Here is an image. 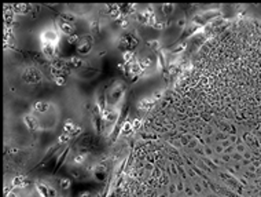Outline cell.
Here are the masks:
<instances>
[{
	"label": "cell",
	"instance_id": "6da1fadb",
	"mask_svg": "<svg viewBox=\"0 0 261 197\" xmlns=\"http://www.w3.org/2000/svg\"><path fill=\"white\" fill-rule=\"evenodd\" d=\"M34 187H36V190H37V193H39L40 197H58V190H56L52 185L44 182V181L36 182Z\"/></svg>",
	"mask_w": 261,
	"mask_h": 197
},
{
	"label": "cell",
	"instance_id": "7a4b0ae2",
	"mask_svg": "<svg viewBox=\"0 0 261 197\" xmlns=\"http://www.w3.org/2000/svg\"><path fill=\"white\" fill-rule=\"evenodd\" d=\"M92 47H94L92 36H82L80 37V42L76 46V50H77V54H80V55H87V54L91 53Z\"/></svg>",
	"mask_w": 261,
	"mask_h": 197
},
{
	"label": "cell",
	"instance_id": "3957f363",
	"mask_svg": "<svg viewBox=\"0 0 261 197\" xmlns=\"http://www.w3.org/2000/svg\"><path fill=\"white\" fill-rule=\"evenodd\" d=\"M41 54L47 59H55L59 54L58 43H41Z\"/></svg>",
	"mask_w": 261,
	"mask_h": 197
},
{
	"label": "cell",
	"instance_id": "277c9868",
	"mask_svg": "<svg viewBox=\"0 0 261 197\" xmlns=\"http://www.w3.org/2000/svg\"><path fill=\"white\" fill-rule=\"evenodd\" d=\"M118 47L121 50H125V51H132L133 47L138 46V40L129 33H124L120 36V40H118Z\"/></svg>",
	"mask_w": 261,
	"mask_h": 197
},
{
	"label": "cell",
	"instance_id": "5b68a950",
	"mask_svg": "<svg viewBox=\"0 0 261 197\" xmlns=\"http://www.w3.org/2000/svg\"><path fill=\"white\" fill-rule=\"evenodd\" d=\"M56 25H58L59 30L62 32V33L68 34V36H70V34H74V30H76V26L74 24H73V18H59L58 22H56Z\"/></svg>",
	"mask_w": 261,
	"mask_h": 197
},
{
	"label": "cell",
	"instance_id": "8992f818",
	"mask_svg": "<svg viewBox=\"0 0 261 197\" xmlns=\"http://www.w3.org/2000/svg\"><path fill=\"white\" fill-rule=\"evenodd\" d=\"M91 175L98 181V182H103L107 178V168L103 164H95L91 170Z\"/></svg>",
	"mask_w": 261,
	"mask_h": 197
},
{
	"label": "cell",
	"instance_id": "52a82bcc",
	"mask_svg": "<svg viewBox=\"0 0 261 197\" xmlns=\"http://www.w3.org/2000/svg\"><path fill=\"white\" fill-rule=\"evenodd\" d=\"M65 61V65L66 68H70V69H76V71H80L85 66V61L80 57H69V58L63 59Z\"/></svg>",
	"mask_w": 261,
	"mask_h": 197
},
{
	"label": "cell",
	"instance_id": "ba28073f",
	"mask_svg": "<svg viewBox=\"0 0 261 197\" xmlns=\"http://www.w3.org/2000/svg\"><path fill=\"white\" fill-rule=\"evenodd\" d=\"M40 39H41V43H58L59 34L55 29H47V30L41 32Z\"/></svg>",
	"mask_w": 261,
	"mask_h": 197
},
{
	"label": "cell",
	"instance_id": "9c48e42d",
	"mask_svg": "<svg viewBox=\"0 0 261 197\" xmlns=\"http://www.w3.org/2000/svg\"><path fill=\"white\" fill-rule=\"evenodd\" d=\"M24 124L26 126V128L30 130V131H36V130L40 128L39 120H37L34 116H32V114H25L24 116Z\"/></svg>",
	"mask_w": 261,
	"mask_h": 197
},
{
	"label": "cell",
	"instance_id": "30bf717a",
	"mask_svg": "<svg viewBox=\"0 0 261 197\" xmlns=\"http://www.w3.org/2000/svg\"><path fill=\"white\" fill-rule=\"evenodd\" d=\"M63 130H65L63 132H66V134L70 135V136H76L81 132V128L77 124H74L72 120H68V121L63 124Z\"/></svg>",
	"mask_w": 261,
	"mask_h": 197
},
{
	"label": "cell",
	"instance_id": "8fae6325",
	"mask_svg": "<svg viewBox=\"0 0 261 197\" xmlns=\"http://www.w3.org/2000/svg\"><path fill=\"white\" fill-rule=\"evenodd\" d=\"M96 73H98V71L92 65H85L84 68L78 71V76H80L81 79H92L94 76H96Z\"/></svg>",
	"mask_w": 261,
	"mask_h": 197
},
{
	"label": "cell",
	"instance_id": "7c38bea8",
	"mask_svg": "<svg viewBox=\"0 0 261 197\" xmlns=\"http://www.w3.org/2000/svg\"><path fill=\"white\" fill-rule=\"evenodd\" d=\"M12 186L14 187H20V189H25L28 186V178L25 175H17L12 178Z\"/></svg>",
	"mask_w": 261,
	"mask_h": 197
},
{
	"label": "cell",
	"instance_id": "4fadbf2b",
	"mask_svg": "<svg viewBox=\"0 0 261 197\" xmlns=\"http://www.w3.org/2000/svg\"><path fill=\"white\" fill-rule=\"evenodd\" d=\"M87 158H88L87 153H77L72 158V164L74 167H82L85 164V161H87Z\"/></svg>",
	"mask_w": 261,
	"mask_h": 197
},
{
	"label": "cell",
	"instance_id": "5bb4252c",
	"mask_svg": "<svg viewBox=\"0 0 261 197\" xmlns=\"http://www.w3.org/2000/svg\"><path fill=\"white\" fill-rule=\"evenodd\" d=\"M33 109L36 110L37 113H47L50 109V103L46 102V101H37V102L33 105Z\"/></svg>",
	"mask_w": 261,
	"mask_h": 197
},
{
	"label": "cell",
	"instance_id": "9a60e30c",
	"mask_svg": "<svg viewBox=\"0 0 261 197\" xmlns=\"http://www.w3.org/2000/svg\"><path fill=\"white\" fill-rule=\"evenodd\" d=\"M122 59H124V63H132L135 61V53L133 51H124L122 54Z\"/></svg>",
	"mask_w": 261,
	"mask_h": 197
},
{
	"label": "cell",
	"instance_id": "2e32d148",
	"mask_svg": "<svg viewBox=\"0 0 261 197\" xmlns=\"http://www.w3.org/2000/svg\"><path fill=\"white\" fill-rule=\"evenodd\" d=\"M70 186H72V182L69 178H60L59 179V187L62 190H69Z\"/></svg>",
	"mask_w": 261,
	"mask_h": 197
},
{
	"label": "cell",
	"instance_id": "e0dca14e",
	"mask_svg": "<svg viewBox=\"0 0 261 197\" xmlns=\"http://www.w3.org/2000/svg\"><path fill=\"white\" fill-rule=\"evenodd\" d=\"M161 8H162V14H165V15H170V14H173V11H175L173 4H164Z\"/></svg>",
	"mask_w": 261,
	"mask_h": 197
},
{
	"label": "cell",
	"instance_id": "ac0fdd59",
	"mask_svg": "<svg viewBox=\"0 0 261 197\" xmlns=\"http://www.w3.org/2000/svg\"><path fill=\"white\" fill-rule=\"evenodd\" d=\"M15 8H17V12H21V14H26L28 11L30 10V6H28V4H15L14 6Z\"/></svg>",
	"mask_w": 261,
	"mask_h": 197
},
{
	"label": "cell",
	"instance_id": "d6986e66",
	"mask_svg": "<svg viewBox=\"0 0 261 197\" xmlns=\"http://www.w3.org/2000/svg\"><path fill=\"white\" fill-rule=\"evenodd\" d=\"M184 48H186V43H179L176 47H172V48H170V53H172V54H179V53L183 51Z\"/></svg>",
	"mask_w": 261,
	"mask_h": 197
},
{
	"label": "cell",
	"instance_id": "ffe728a7",
	"mask_svg": "<svg viewBox=\"0 0 261 197\" xmlns=\"http://www.w3.org/2000/svg\"><path fill=\"white\" fill-rule=\"evenodd\" d=\"M139 63H140V66H142L143 69H146V68H148V66L153 65V61H151V58H147V57H144V58H142L140 61H139Z\"/></svg>",
	"mask_w": 261,
	"mask_h": 197
},
{
	"label": "cell",
	"instance_id": "44dd1931",
	"mask_svg": "<svg viewBox=\"0 0 261 197\" xmlns=\"http://www.w3.org/2000/svg\"><path fill=\"white\" fill-rule=\"evenodd\" d=\"M72 139V136L70 135H68L66 132H63V134H60L59 135V138H58V142L59 144H68L69 141Z\"/></svg>",
	"mask_w": 261,
	"mask_h": 197
},
{
	"label": "cell",
	"instance_id": "7402d4cb",
	"mask_svg": "<svg viewBox=\"0 0 261 197\" xmlns=\"http://www.w3.org/2000/svg\"><path fill=\"white\" fill-rule=\"evenodd\" d=\"M68 42L70 43V44H77L78 42H80V36H78L77 33H74V34H70V36H68Z\"/></svg>",
	"mask_w": 261,
	"mask_h": 197
},
{
	"label": "cell",
	"instance_id": "603a6c76",
	"mask_svg": "<svg viewBox=\"0 0 261 197\" xmlns=\"http://www.w3.org/2000/svg\"><path fill=\"white\" fill-rule=\"evenodd\" d=\"M147 46L150 47L151 50H158V48H160L161 44H160V42H158V40H150V42L147 43Z\"/></svg>",
	"mask_w": 261,
	"mask_h": 197
},
{
	"label": "cell",
	"instance_id": "cb8c5ba5",
	"mask_svg": "<svg viewBox=\"0 0 261 197\" xmlns=\"http://www.w3.org/2000/svg\"><path fill=\"white\" fill-rule=\"evenodd\" d=\"M176 25L180 29H184V26H186V18H179V20L176 21Z\"/></svg>",
	"mask_w": 261,
	"mask_h": 197
},
{
	"label": "cell",
	"instance_id": "d4e9b609",
	"mask_svg": "<svg viewBox=\"0 0 261 197\" xmlns=\"http://www.w3.org/2000/svg\"><path fill=\"white\" fill-rule=\"evenodd\" d=\"M56 84H65V77L63 76H58L56 77Z\"/></svg>",
	"mask_w": 261,
	"mask_h": 197
},
{
	"label": "cell",
	"instance_id": "484cf974",
	"mask_svg": "<svg viewBox=\"0 0 261 197\" xmlns=\"http://www.w3.org/2000/svg\"><path fill=\"white\" fill-rule=\"evenodd\" d=\"M7 197H20V193H17V192H8L7 193Z\"/></svg>",
	"mask_w": 261,
	"mask_h": 197
},
{
	"label": "cell",
	"instance_id": "4316f807",
	"mask_svg": "<svg viewBox=\"0 0 261 197\" xmlns=\"http://www.w3.org/2000/svg\"><path fill=\"white\" fill-rule=\"evenodd\" d=\"M91 196H92V195H91L90 192H85V193H82V195H81L80 197H91Z\"/></svg>",
	"mask_w": 261,
	"mask_h": 197
},
{
	"label": "cell",
	"instance_id": "83f0119b",
	"mask_svg": "<svg viewBox=\"0 0 261 197\" xmlns=\"http://www.w3.org/2000/svg\"><path fill=\"white\" fill-rule=\"evenodd\" d=\"M62 197H63V196H62Z\"/></svg>",
	"mask_w": 261,
	"mask_h": 197
}]
</instances>
